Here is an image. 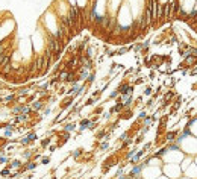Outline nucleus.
Wrapping results in <instances>:
<instances>
[{
  "instance_id": "1",
  "label": "nucleus",
  "mask_w": 197,
  "mask_h": 179,
  "mask_svg": "<svg viewBox=\"0 0 197 179\" xmlns=\"http://www.w3.org/2000/svg\"><path fill=\"white\" fill-rule=\"evenodd\" d=\"M176 143L179 144L180 150H182L185 155L193 156V158L197 155V138L194 135L190 134V131H188L187 127H183L179 134H178Z\"/></svg>"
},
{
  "instance_id": "2",
  "label": "nucleus",
  "mask_w": 197,
  "mask_h": 179,
  "mask_svg": "<svg viewBox=\"0 0 197 179\" xmlns=\"http://www.w3.org/2000/svg\"><path fill=\"white\" fill-rule=\"evenodd\" d=\"M161 170H162V175L167 176L168 179H179L180 176H183V173H182V170H180L179 164L165 162V164H162Z\"/></svg>"
},
{
  "instance_id": "3",
  "label": "nucleus",
  "mask_w": 197,
  "mask_h": 179,
  "mask_svg": "<svg viewBox=\"0 0 197 179\" xmlns=\"http://www.w3.org/2000/svg\"><path fill=\"white\" fill-rule=\"evenodd\" d=\"M161 175H162V170L161 167H158V165H144L143 172H141V178L143 179H156Z\"/></svg>"
},
{
  "instance_id": "4",
  "label": "nucleus",
  "mask_w": 197,
  "mask_h": 179,
  "mask_svg": "<svg viewBox=\"0 0 197 179\" xmlns=\"http://www.w3.org/2000/svg\"><path fill=\"white\" fill-rule=\"evenodd\" d=\"M143 164L141 162H138V164H133L132 165V169L126 173V175H129L132 179H135V178H141V172H143Z\"/></svg>"
},
{
  "instance_id": "5",
  "label": "nucleus",
  "mask_w": 197,
  "mask_h": 179,
  "mask_svg": "<svg viewBox=\"0 0 197 179\" xmlns=\"http://www.w3.org/2000/svg\"><path fill=\"white\" fill-rule=\"evenodd\" d=\"M183 176H187V178H190V179H197V165L194 162H191L183 170Z\"/></svg>"
},
{
  "instance_id": "6",
  "label": "nucleus",
  "mask_w": 197,
  "mask_h": 179,
  "mask_svg": "<svg viewBox=\"0 0 197 179\" xmlns=\"http://www.w3.org/2000/svg\"><path fill=\"white\" fill-rule=\"evenodd\" d=\"M185 127L190 131V134H191V135H194V137L197 138V115H194L193 119H190Z\"/></svg>"
},
{
  "instance_id": "7",
  "label": "nucleus",
  "mask_w": 197,
  "mask_h": 179,
  "mask_svg": "<svg viewBox=\"0 0 197 179\" xmlns=\"http://www.w3.org/2000/svg\"><path fill=\"white\" fill-rule=\"evenodd\" d=\"M117 90H118L120 94H133V85L129 84V82H121Z\"/></svg>"
},
{
  "instance_id": "8",
  "label": "nucleus",
  "mask_w": 197,
  "mask_h": 179,
  "mask_svg": "<svg viewBox=\"0 0 197 179\" xmlns=\"http://www.w3.org/2000/svg\"><path fill=\"white\" fill-rule=\"evenodd\" d=\"M178 134H179V129H174V131H168V132H165V135H164V143H174L176 141V137H178Z\"/></svg>"
},
{
  "instance_id": "9",
  "label": "nucleus",
  "mask_w": 197,
  "mask_h": 179,
  "mask_svg": "<svg viewBox=\"0 0 197 179\" xmlns=\"http://www.w3.org/2000/svg\"><path fill=\"white\" fill-rule=\"evenodd\" d=\"M36 140V134L35 132H29L27 135H24L21 140H20V144L21 146H27V144H31L32 141H35Z\"/></svg>"
},
{
  "instance_id": "10",
  "label": "nucleus",
  "mask_w": 197,
  "mask_h": 179,
  "mask_svg": "<svg viewBox=\"0 0 197 179\" xmlns=\"http://www.w3.org/2000/svg\"><path fill=\"white\" fill-rule=\"evenodd\" d=\"M191 162H194V158H193V156H188V155H185V156H183V160L179 162L182 173H183V170H185V169H187V167H188Z\"/></svg>"
},
{
  "instance_id": "11",
  "label": "nucleus",
  "mask_w": 197,
  "mask_h": 179,
  "mask_svg": "<svg viewBox=\"0 0 197 179\" xmlns=\"http://www.w3.org/2000/svg\"><path fill=\"white\" fill-rule=\"evenodd\" d=\"M15 99H17V94H15V93H11V94H8V96H2V103H3V105H6V103H14Z\"/></svg>"
},
{
  "instance_id": "12",
  "label": "nucleus",
  "mask_w": 197,
  "mask_h": 179,
  "mask_svg": "<svg viewBox=\"0 0 197 179\" xmlns=\"http://www.w3.org/2000/svg\"><path fill=\"white\" fill-rule=\"evenodd\" d=\"M38 164H39V162H35V161H32V160H29V161H26L24 164H23V169H24V172L35 170L36 167H38Z\"/></svg>"
},
{
  "instance_id": "13",
  "label": "nucleus",
  "mask_w": 197,
  "mask_h": 179,
  "mask_svg": "<svg viewBox=\"0 0 197 179\" xmlns=\"http://www.w3.org/2000/svg\"><path fill=\"white\" fill-rule=\"evenodd\" d=\"M90 123H91V119H82V120L79 122V132L88 129V127H90Z\"/></svg>"
},
{
  "instance_id": "14",
  "label": "nucleus",
  "mask_w": 197,
  "mask_h": 179,
  "mask_svg": "<svg viewBox=\"0 0 197 179\" xmlns=\"http://www.w3.org/2000/svg\"><path fill=\"white\" fill-rule=\"evenodd\" d=\"M44 106V102L43 100H34L32 103H31V108H32V111L36 112V111H39V109H43Z\"/></svg>"
},
{
  "instance_id": "15",
  "label": "nucleus",
  "mask_w": 197,
  "mask_h": 179,
  "mask_svg": "<svg viewBox=\"0 0 197 179\" xmlns=\"http://www.w3.org/2000/svg\"><path fill=\"white\" fill-rule=\"evenodd\" d=\"M27 119H29V114H18V115L14 117V122H12V123H14V125H15V123H21V122H26Z\"/></svg>"
},
{
  "instance_id": "16",
  "label": "nucleus",
  "mask_w": 197,
  "mask_h": 179,
  "mask_svg": "<svg viewBox=\"0 0 197 179\" xmlns=\"http://www.w3.org/2000/svg\"><path fill=\"white\" fill-rule=\"evenodd\" d=\"M29 93H31V87H24V88L18 90L15 94H17V97H27Z\"/></svg>"
},
{
  "instance_id": "17",
  "label": "nucleus",
  "mask_w": 197,
  "mask_h": 179,
  "mask_svg": "<svg viewBox=\"0 0 197 179\" xmlns=\"http://www.w3.org/2000/svg\"><path fill=\"white\" fill-rule=\"evenodd\" d=\"M76 126H77V123H74V122H68V123H65L64 125V132H73V131H76Z\"/></svg>"
},
{
  "instance_id": "18",
  "label": "nucleus",
  "mask_w": 197,
  "mask_h": 179,
  "mask_svg": "<svg viewBox=\"0 0 197 179\" xmlns=\"http://www.w3.org/2000/svg\"><path fill=\"white\" fill-rule=\"evenodd\" d=\"M8 167L9 169H20V167H23V162L20 161V160H12V161L9 162Z\"/></svg>"
},
{
  "instance_id": "19",
  "label": "nucleus",
  "mask_w": 197,
  "mask_h": 179,
  "mask_svg": "<svg viewBox=\"0 0 197 179\" xmlns=\"http://www.w3.org/2000/svg\"><path fill=\"white\" fill-rule=\"evenodd\" d=\"M9 175H11V169L9 167H6V169H3L2 172H0V176L3 179H8L9 178Z\"/></svg>"
},
{
  "instance_id": "20",
  "label": "nucleus",
  "mask_w": 197,
  "mask_h": 179,
  "mask_svg": "<svg viewBox=\"0 0 197 179\" xmlns=\"http://www.w3.org/2000/svg\"><path fill=\"white\" fill-rule=\"evenodd\" d=\"M23 156H24V158L29 161V160H32V156H34V152H32V150H24V152H23Z\"/></svg>"
},
{
  "instance_id": "21",
  "label": "nucleus",
  "mask_w": 197,
  "mask_h": 179,
  "mask_svg": "<svg viewBox=\"0 0 197 179\" xmlns=\"http://www.w3.org/2000/svg\"><path fill=\"white\" fill-rule=\"evenodd\" d=\"M6 50H9V49H8V44H6L5 41H0V53H3V52H6Z\"/></svg>"
},
{
  "instance_id": "22",
  "label": "nucleus",
  "mask_w": 197,
  "mask_h": 179,
  "mask_svg": "<svg viewBox=\"0 0 197 179\" xmlns=\"http://www.w3.org/2000/svg\"><path fill=\"white\" fill-rule=\"evenodd\" d=\"M50 143H52V138H50V137H49V138H44V140L41 141V147H47Z\"/></svg>"
},
{
  "instance_id": "23",
  "label": "nucleus",
  "mask_w": 197,
  "mask_h": 179,
  "mask_svg": "<svg viewBox=\"0 0 197 179\" xmlns=\"http://www.w3.org/2000/svg\"><path fill=\"white\" fill-rule=\"evenodd\" d=\"M50 162V158L49 156H41V160H39V164H43V165H47Z\"/></svg>"
},
{
  "instance_id": "24",
  "label": "nucleus",
  "mask_w": 197,
  "mask_h": 179,
  "mask_svg": "<svg viewBox=\"0 0 197 179\" xmlns=\"http://www.w3.org/2000/svg\"><path fill=\"white\" fill-rule=\"evenodd\" d=\"M82 153H84V150H82V149H76V150L73 152V158H79Z\"/></svg>"
},
{
  "instance_id": "25",
  "label": "nucleus",
  "mask_w": 197,
  "mask_h": 179,
  "mask_svg": "<svg viewBox=\"0 0 197 179\" xmlns=\"http://www.w3.org/2000/svg\"><path fill=\"white\" fill-rule=\"evenodd\" d=\"M108 147H109V143H108V141H105V143H102L100 146H99V150H102V152H103V150H106Z\"/></svg>"
},
{
  "instance_id": "26",
  "label": "nucleus",
  "mask_w": 197,
  "mask_h": 179,
  "mask_svg": "<svg viewBox=\"0 0 197 179\" xmlns=\"http://www.w3.org/2000/svg\"><path fill=\"white\" fill-rule=\"evenodd\" d=\"M120 96V93H118V90H115V91H112L111 94H109V99H115V97H118Z\"/></svg>"
},
{
  "instance_id": "27",
  "label": "nucleus",
  "mask_w": 197,
  "mask_h": 179,
  "mask_svg": "<svg viewBox=\"0 0 197 179\" xmlns=\"http://www.w3.org/2000/svg\"><path fill=\"white\" fill-rule=\"evenodd\" d=\"M152 93H153V88H152V87H146V90H144V94H146V96H152Z\"/></svg>"
},
{
  "instance_id": "28",
  "label": "nucleus",
  "mask_w": 197,
  "mask_h": 179,
  "mask_svg": "<svg viewBox=\"0 0 197 179\" xmlns=\"http://www.w3.org/2000/svg\"><path fill=\"white\" fill-rule=\"evenodd\" d=\"M146 117H147V111H141V112L138 114V120H143Z\"/></svg>"
},
{
  "instance_id": "29",
  "label": "nucleus",
  "mask_w": 197,
  "mask_h": 179,
  "mask_svg": "<svg viewBox=\"0 0 197 179\" xmlns=\"http://www.w3.org/2000/svg\"><path fill=\"white\" fill-rule=\"evenodd\" d=\"M6 162H9V158H8V156H5V155L0 156V165H2V164H6Z\"/></svg>"
},
{
  "instance_id": "30",
  "label": "nucleus",
  "mask_w": 197,
  "mask_h": 179,
  "mask_svg": "<svg viewBox=\"0 0 197 179\" xmlns=\"http://www.w3.org/2000/svg\"><path fill=\"white\" fill-rule=\"evenodd\" d=\"M126 138H129V132H123V134H121V137H120L118 140H120V141H125Z\"/></svg>"
},
{
  "instance_id": "31",
  "label": "nucleus",
  "mask_w": 197,
  "mask_h": 179,
  "mask_svg": "<svg viewBox=\"0 0 197 179\" xmlns=\"http://www.w3.org/2000/svg\"><path fill=\"white\" fill-rule=\"evenodd\" d=\"M56 147H58V146H50L49 149H50V152H55V149H56Z\"/></svg>"
},
{
  "instance_id": "32",
  "label": "nucleus",
  "mask_w": 197,
  "mask_h": 179,
  "mask_svg": "<svg viewBox=\"0 0 197 179\" xmlns=\"http://www.w3.org/2000/svg\"><path fill=\"white\" fill-rule=\"evenodd\" d=\"M156 179H168V178H167V176H164V175H161V176H158Z\"/></svg>"
},
{
  "instance_id": "33",
  "label": "nucleus",
  "mask_w": 197,
  "mask_h": 179,
  "mask_svg": "<svg viewBox=\"0 0 197 179\" xmlns=\"http://www.w3.org/2000/svg\"><path fill=\"white\" fill-rule=\"evenodd\" d=\"M194 164H196V165H197V155H196V156H194Z\"/></svg>"
},
{
  "instance_id": "34",
  "label": "nucleus",
  "mask_w": 197,
  "mask_h": 179,
  "mask_svg": "<svg viewBox=\"0 0 197 179\" xmlns=\"http://www.w3.org/2000/svg\"><path fill=\"white\" fill-rule=\"evenodd\" d=\"M179 179H190V178H187V176H180Z\"/></svg>"
},
{
  "instance_id": "35",
  "label": "nucleus",
  "mask_w": 197,
  "mask_h": 179,
  "mask_svg": "<svg viewBox=\"0 0 197 179\" xmlns=\"http://www.w3.org/2000/svg\"><path fill=\"white\" fill-rule=\"evenodd\" d=\"M0 103H2V96H0Z\"/></svg>"
},
{
  "instance_id": "36",
  "label": "nucleus",
  "mask_w": 197,
  "mask_h": 179,
  "mask_svg": "<svg viewBox=\"0 0 197 179\" xmlns=\"http://www.w3.org/2000/svg\"><path fill=\"white\" fill-rule=\"evenodd\" d=\"M135 179H143V178H135Z\"/></svg>"
},
{
  "instance_id": "37",
  "label": "nucleus",
  "mask_w": 197,
  "mask_h": 179,
  "mask_svg": "<svg viewBox=\"0 0 197 179\" xmlns=\"http://www.w3.org/2000/svg\"><path fill=\"white\" fill-rule=\"evenodd\" d=\"M0 87H2V84H0Z\"/></svg>"
},
{
  "instance_id": "38",
  "label": "nucleus",
  "mask_w": 197,
  "mask_h": 179,
  "mask_svg": "<svg viewBox=\"0 0 197 179\" xmlns=\"http://www.w3.org/2000/svg\"><path fill=\"white\" fill-rule=\"evenodd\" d=\"M0 179H3V178H0Z\"/></svg>"
}]
</instances>
